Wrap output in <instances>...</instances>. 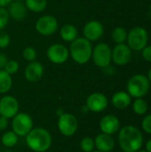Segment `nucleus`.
I'll return each instance as SVG.
<instances>
[{
  "label": "nucleus",
  "instance_id": "72a5a7b5",
  "mask_svg": "<svg viewBox=\"0 0 151 152\" xmlns=\"http://www.w3.org/2000/svg\"><path fill=\"white\" fill-rule=\"evenodd\" d=\"M7 61H8L7 56L4 53H0V69H3L4 68Z\"/></svg>",
  "mask_w": 151,
  "mask_h": 152
},
{
  "label": "nucleus",
  "instance_id": "f257e3e1",
  "mask_svg": "<svg viewBox=\"0 0 151 152\" xmlns=\"http://www.w3.org/2000/svg\"><path fill=\"white\" fill-rule=\"evenodd\" d=\"M118 143L124 152H136L143 145L142 132L135 126H125L118 131Z\"/></svg>",
  "mask_w": 151,
  "mask_h": 152
},
{
  "label": "nucleus",
  "instance_id": "c756f323",
  "mask_svg": "<svg viewBox=\"0 0 151 152\" xmlns=\"http://www.w3.org/2000/svg\"><path fill=\"white\" fill-rule=\"evenodd\" d=\"M10 36L7 32L0 30V48H6L10 45Z\"/></svg>",
  "mask_w": 151,
  "mask_h": 152
},
{
  "label": "nucleus",
  "instance_id": "ea45409f",
  "mask_svg": "<svg viewBox=\"0 0 151 152\" xmlns=\"http://www.w3.org/2000/svg\"><path fill=\"white\" fill-rule=\"evenodd\" d=\"M92 152H101V151H92Z\"/></svg>",
  "mask_w": 151,
  "mask_h": 152
},
{
  "label": "nucleus",
  "instance_id": "2eb2a0df",
  "mask_svg": "<svg viewBox=\"0 0 151 152\" xmlns=\"http://www.w3.org/2000/svg\"><path fill=\"white\" fill-rule=\"evenodd\" d=\"M44 71V66L39 61H34L26 66L24 70V76L28 82L36 83L43 77Z\"/></svg>",
  "mask_w": 151,
  "mask_h": 152
},
{
  "label": "nucleus",
  "instance_id": "79ce46f5",
  "mask_svg": "<svg viewBox=\"0 0 151 152\" xmlns=\"http://www.w3.org/2000/svg\"><path fill=\"white\" fill-rule=\"evenodd\" d=\"M150 12H151V5H150Z\"/></svg>",
  "mask_w": 151,
  "mask_h": 152
},
{
  "label": "nucleus",
  "instance_id": "a878e982",
  "mask_svg": "<svg viewBox=\"0 0 151 152\" xmlns=\"http://www.w3.org/2000/svg\"><path fill=\"white\" fill-rule=\"evenodd\" d=\"M80 148L84 152H92L93 151L95 145H94V140L91 137H85L82 139L80 142Z\"/></svg>",
  "mask_w": 151,
  "mask_h": 152
},
{
  "label": "nucleus",
  "instance_id": "f704fd0d",
  "mask_svg": "<svg viewBox=\"0 0 151 152\" xmlns=\"http://www.w3.org/2000/svg\"><path fill=\"white\" fill-rule=\"evenodd\" d=\"M13 0H0V7L8 6Z\"/></svg>",
  "mask_w": 151,
  "mask_h": 152
},
{
  "label": "nucleus",
  "instance_id": "ddd939ff",
  "mask_svg": "<svg viewBox=\"0 0 151 152\" xmlns=\"http://www.w3.org/2000/svg\"><path fill=\"white\" fill-rule=\"evenodd\" d=\"M109 104L108 98L101 93H93L90 94L86 99V107L90 111L93 112H101L103 111Z\"/></svg>",
  "mask_w": 151,
  "mask_h": 152
},
{
  "label": "nucleus",
  "instance_id": "6e6552de",
  "mask_svg": "<svg viewBox=\"0 0 151 152\" xmlns=\"http://www.w3.org/2000/svg\"><path fill=\"white\" fill-rule=\"evenodd\" d=\"M57 126L61 134L69 137L76 134L78 127V122L74 115L70 113H63L59 117Z\"/></svg>",
  "mask_w": 151,
  "mask_h": 152
},
{
  "label": "nucleus",
  "instance_id": "58836bf2",
  "mask_svg": "<svg viewBox=\"0 0 151 152\" xmlns=\"http://www.w3.org/2000/svg\"><path fill=\"white\" fill-rule=\"evenodd\" d=\"M136 152H147V151H141V150H140V151H136Z\"/></svg>",
  "mask_w": 151,
  "mask_h": 152
},
{
  "label": "nucleus",
  "instance_id": "1a4fd4ad",
  "mask_svg": "<svg viewBox=\"0 0 151 152\" xmlns=\"http://www.w3.org/2000/svg\"><path fill=\"white\" fill-rule=\"evenodd\" d=\"M35 28L40 35L48 37L57 31L58 20L54 16L44 15L36 20Z\"/></svg>",
  "mask_w": 151,
  "mask_h": 152
},
{
  "label": "nucleus",
  "instance_id": "a211bd4d",
  "mask_svg": "<svg viewBox=\"0 0 151 152\" xmlns=\"http://www.w3.org/2000/svg\"><path fill=\"white\" fill-rule=\"evenodd\" d=\"M27 7L25 4H23L20 0L12 1L8 7V13L13 20L20 21L25 19L27 16Z\"/></svg>",
  "mask_w": 151,
  "mask_h": 152
},
{
  "label": "nucleus",
  "instance_id": "393cba45",
  "mask_svg": "<svg viewBox=\"0 0 151 152\" xmlns=\"http://www.w3.org/2000/svg\"><path fill=\"white\" fill-rule=\"evenodd\" d=\"M148 103L142 98H136L133 103V110L135 114L139 116L145 115L148 111Z\"/></svg>",
  "mask_w": 151,
  "mask_h": 152
},
{
  "label": "nucleus",
  "instance_id": "2f4dec72",
  "mask_svg": "<svg viewBox=\"0 0 151 152\" xmlns=\"http://www.w3.org/2000/svg\"><path fill=\"white\" fill-rule=\"evenodd\" d=\"M142 57L145 61L151 62V45L146 46L142 49Z\"/></svg>",
  "mask_w": 151,
  "mask_h": 152
},
{
  "label": "nucleus",
  "instance_id": "e433bc0d",
  "mask_svg": "<svg viewBox=\"0 0 151 152\" xmlns=\"http://www.w3.org/2000/svg\"><path fill=\"white\" fill-rule=\"evenodd\" d=\"M63 113H64V112H63V110H62L61 109H58V110H56V114H57L59 117H60L61 115H62Z\"/></svg>",
  "mask_w": 151,
  "mask_h": 152
},
{
  "label": "nucleus",
  "instance_id": "20e7f679",
  "mask_svg": "<svg viewBox=\"0 0 151 152\" xmlns=\"http://www.w3.org/2000/svg\"><path fill=\"white\" fill-rule=\"evenodd\" d=\"M150 82L142 74L132 77L127 83V93L133 98H142L150 91Z\"/></svg>",
  "mask_w": 151,
  "mask_h": 152
},
{
  "label": "nucleus",
  "instance_id": "37998d69",
  "mask_svg": "<svg viewBox=\"0 0 151 152\" xmlns=\"http://www.w3.org/2000/svg\"><path fill=\"white\" fill-rule=\"evenodd\" d=\"M119 152H124V151H119Z\"/></svg>",
  "mask_w": 151,
  "mask_h": 152
},
{
  "label": "nucleus",
  "instance_id": "4be33fe9",
  "mask_svg": "<svg viewBox=\"0 0 151 152\" xmlns=\"http://www.w3.org/2000/svg\"><path fill=\"white\" fill-rule=\"evenodd\" d=\"M25 5L31 12H41L46 8L47 0H25Z\"/></svg>",
  "mask_w": 151,
  "mask_h": 152
},
{
  "label": "nucleus",
  "instance_id": "9d476101",
  "mask_svg": "<svg viewBox=\"0 0 151 152\" xmlns=\"http://www.w3.org/2000/svg\"><path fill=\"white\" fill-rule=\"evenodd\" d=\"M48 60L54 64H62L69 59V51L61 44L51 45L46 52Z\"/></svg>",
  "mask_w": 151,
  "mask_h": 152
},
{
  "label": "nucleus",
  "instance_id": "473e14b6",
  "mask_svg": "<svg viewBox=\"0 0 151 152\" xmlns=\"http://www.w3.org/2000/svg\"><path fill=\"white\" fill-rule=\"evenodd\" d=\"M8 126V118L4 117H0V131H4Z\"/></svg>",
  "mask_w": 151,
  "mask_h": 152
},
{
  "label": "nucleus",
  "instance_id": "b1692460",
  "mask_svg": "<svg viewBox=\"0 0 151 152\" xmlns=\"http://www.w3.org/2000/svg\"><path fill=\"white\" fill-rule=\"evenodd\" d=\"M127 32L125 28L123 27H117L113 29L112 31V39L113 41L117 44H125V42L127 39Z\"/></svg>",
  "mask_w": 151,
  "mask_h": 152
},
{
  "label": "nucleus",
  "instance_id": "7ed1b4c3",
  "mask_svg": "<svg viewBox=\"0 0 151 152\" xmlns=\"http://www.w3.org/2000/svg\"><path fill=\"white\" fill-rule=\"evenodd\" d=\"M69 54L77 64H85L92 58L93 45L85 37H77L71 42Z\"/></svg>",
  "mask_w": 151,
  "mask_h": 152
},
{
  "label": "nucleus",
  "instance_id": "c9c22d12",
  "mask_svg": "<svg viewBox=\"0 0 151 152\" xmlns=\"http://www.w3.org/2000/svg\"><path fill=\"white\" fill-rule=\"evenodd\" d=\"M145 151L147 152H151V139H150L147 142H146V144H145Z\"/></svg>",
  "mask_w": 151,
  "mask_h": 152
},
{
  "label": "nucleus",
  "instance_id": "5701e85b",
  "mask_svg": "<svg viewBox=\"0 0 151 152\" xmlns=\"http://www.w3.org/2000/svg\"><path fill=\"white\" fill-rule=\"evenodd\" d=\"M2 144L7 148H12L15 146L18 142V135L13 131L5 132L1 137Z\"/></svg>",
  "mask_w": 151,
  "mask_h": 152
},
{
  "label": "nucleus",
  "instance_id": "dca6fc26",
  "mask_svg": "<svg viewBox=\"0 0 151 152\" xmlns=\"http://www.w3.org/2000/svg\"><path fill=\"white\" fill-rule=\"evenodd\" d=\"M120 122L114 115H106L100 121V129L103 134H115L119 131Z\"/></svg>",
  "mask_w": 151,
  "mask_h": 152
},
{
  "label": "nucleus",
  "instance_id": "f8f14e48",
  "mask_svg": "<svg viewBox=\"0 0 151 152\" xmlns=\"http://www.w3.org/2000/svg\"><path fill=\"white\" fill-rule=\"evenodd\" d=\"M19 111L18 101L11 95L0 98V115L6 118H12Z\"/></svg>",
  "mask_w": 151,
  "mask_h": 152
},
{
  "label": "nucleus",
  "instance_id": "412c9836",
  "mask_svg": "<svg viewBox=\"0 0 151 152\" xmlns=\"http://www.w3.org/2000/svg\"><path fill=\"white\" fill-rule=\"evenodd\" d=\"M12 86V79L10 74L4 69H0V94H6Z\"/></svg>",
  "mask_w": 151,
  "mask_h": 152
},
{
  "label": "nucleus",
  "instance_id": "c85d7f7f",
  "mask_svg": "<svg viewBox=\"0 0 151 152\" xmlns=\"http://www.w3.org/2000/svg\"><path fill=\"white\" fill-rule=\"evenodd\" d=\"M9 13L4 7H0V30H3L9 22Z\"/></svg>",
  "mask_w": 151,
  "mask_h": 152
},
{
  "label": "nucleus",
  "instance_id": "f3484780",
  "mask_svg": "<svg viewBox=\"0 0 151 152\" xmlns=\"http://www.w3.org/2000/svg\"><path fill=\"white\" fill-rule=\"evenodd\" d=\"M94 145L99 151L110 152L115 147V141L111 135L101 133L94 138Z\"/></svg>",
  "mask_w": 151,
  "mask_h": 152
},
{
  "label": "nucleus",
  "instance_id": "f03ea898",
  "mask_svg": "<svg viewBox=\"0 0 151 152\" xmlns=\"http://www.w3.org/2000/svg\"><path fill=\"white\" fill-rule=\"evenodd\" d=\"M52 135L44 128H33L26 135L27 146L35 152H44L52 146Z\"/></svg>",
  "mask_w": 151,
  "mask_h": 152
},
{
  "label": "nucleus",
  "instance_id": "6ab92c4d",
  "mask_svg": "<svg viewBox=\"0 0 151 152\" xmlns=\"http://www.w3.org/2000/svg\"><path fill=\"white\" fill-rule=\"evenodd\" d=\"M111 102L115 108L118 110H125L132 103V97L128 93L119 91L113 94Z\"/></svg>",
  "mask_w": 151,
  "mask_h": 152
},
{
  "label": "nucleus",
  "instance_id": "4468645a",
  "mask_svg": "<svg viewBox=\"0 0 151 152\" xmlns=\"http://www.w3.org/2000/svg\"><path fill=\"white\" fill-rule=\"evenodd\" d=\"M104 33V28L102 24L98 20H90L88 21L83 29L84 37H85L90 42L97 41L100 39Z\"/></svg>",
  "mask_w": 151,
  "mask_h": 152
},
{
  "label": "nucleus",
  "instance_id": "0eeeda50",
  "mask_svg": "<svg viewBox=\"0 0 151 152\" xmlns=\"http://www.w3.org/2000/svg\"><path fill=\"white\" fill-rule=\"evenodd\" d=\"M92 58L94 64L101 69L109 66L111 62V49L105 43H100L93 49Z\"/></svg>",
  "mask_w": 151,
  "mask_h": 152
},
{
  "label": "nucleus",
  "instance_id": "9b49d317",
  "mask_svg": "<svg viewBox=\"0 0 151 152\" xmlns=\"http://www.w3.org/2000/svg\"><path fill=\"white\" fill-rule=\"evenodd\" d=\"M132 58V50L125 44L117 45L111 51V60L118 66L126 65Z\"/></svg>",
  "mask_w": 151,
  "mask_h": 152
},
{
  "label": "nucleus",
  "instance_id": "cd10ccee",
  "mask_svg": "<svg viewBox=\"0 0 151 152\" xmlns=\"http://www.w3.org/2000/svg\"><path fill=\"white\" fill-rule=\"evenodd\" d=\"M22 56L28 61H30V62L34 61H36V51L34 47L28 46V47L24 48V50L22 52Z\"/></svg>",
  "mask_w": 151,
  "mask_h": 152
},
{
  "label": "nucleus",
  "instance_id": "423d86ee",
  "mask_svg": "<svg viewBox=\"0 0 151 152\" xmlns=\"http://www.w3.org/2000/svg\"><path fill=\"white\" fill-rule=\"evenodd\" d=\"M12 128L18 136H26L33 129V119L27 113H17L12 118Z\"/></svg>",
  "mask_w": 151,
  "mask_h": 152
},
{
  "label": "nucleus",
  "instance_id": "4c0bfd02",
  "mask_svg": "<svg viewBox=\"0 0 151 152\" xmlns=\"http://www.w3.org/2000/svg\"><path fill=\"white\" fill-rule=\"evenodd\" d=\"M148 77V79L150 80V82L151 83V69L149 70V73H148V77Z\"/></svg>",
  "mask_w": 151,
  "mask_h": 152
},
{
  "label": "nucleus",
  "instance_id": "a19ab883",
  "mask_svg": "<svg viewBox=\"0 0 151 152\" xmlns=\"http://www.w3.org/2000/svg\"><path fill=\"white\" fill-rule=\"evenodd\" d=\"M4 152H11V151H4Z\"/></svg>",
  "mask_w": 151,
  "mask_h": 152
},
{
  "label": "nucleus",
  "instance_id": "7c9ffc66",
  "mask_svg": "<svg viewBox=\"0 0 151 152\" xmlns=\"http://www.w3.org/2000/svg\"><path fill=\"white\" fill-rule=\"evenodd\" d=\"M142 130L149 134H151V114L150 115H147L143 119H142Z\"/></svg>",
  "mask_w": 151,
  "mask_h": 152
},
{
  "label": "nucleus",
  "instance_id": "aec40b11",
  "mask_svg": "<svg viewBox=\"0 0 151 152\" xmlns=\"http://www.w3.org/2000/svg\"><path fill=\"white\" fill-rule=\"evenodd\" d=\"M60 35H61V37L62 38L63 41L72 42L77 37L78 32H77V28L74 25L66 24V25L62 26V28H61Z\"/></svg>",
  "mask_w": 151,
  "mask_h": 152
},
{
  "label": "nucleus",
  "instance_id": "39448f33",
  "mask_svg": "<svg viewBox=\"0 0 151 152\" xmlns=\"http://www.w3.org/2000/svg\"><path fill=\"white\" fill-rule=\"evenodd\" d=\"M149 40V36L147 30L142 27H135L130 30L127 34V43L131 50L133 51H142L144 47L147 46Z\"/></svg>",
  "mask_w": 151,
  "mask_h": 152
},
{
  "label": "nucleus",
  "instance_id": "bb28decb",
  "mask_svg": "<svg viewBox=\"0 0 151 152\" xmlns=\"http://www.w3.org/2000/svg\"><path fill=\"white\" fill-rule=\"evenodd\" d=\"M19 69H20V65H19L18 61H16L14 60H8V61L6 62L5 66L3 69L12 76V75L17 73Z\"/></svg>",
  "mask_w": 151,
  "mask_h": 152
}]
</instances>
